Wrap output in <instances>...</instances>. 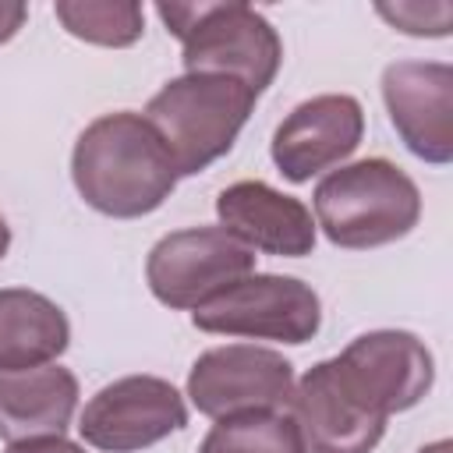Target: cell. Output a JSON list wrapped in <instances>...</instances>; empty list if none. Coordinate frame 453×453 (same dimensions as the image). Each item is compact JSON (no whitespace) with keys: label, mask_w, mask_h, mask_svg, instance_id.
<instances>
[{"label":"cell","mask_w":453,"mask_h":453,"mask_svg":"<svg viewBox=\"0 0 453 453\" xmlns=\"http://www.w3.org/2000/svg\"><path fill=\"white\" fill-rule=\"evenodd\" d=\"M365 138V110L347 92H326L297 103L273 134V163L290 184L343 163Z\"/></svg>","instance_id":"obj_11"},{"label":"cell","mask_w":453,"mask_h":453,"mask_svg":"<svg viewBox=\"0 0 453 453\" xmlns=\"http://www.w3.org/2000/svg\"><path fill=\"white\" fill-rule=\"evenodd\" d=\"M418 453H453V446H449V439H435V442H428V446H421Z\"/></svg>","instance_id":"obj_21"},{"label":"cell","mask_w":453,"mask_h":453,"mask_svg":"<svg viewBox=\"0 0 453 453\" xmlns=\"http://www.w3.org/2000/svg\"><path fill=\"white\" fill-rule=\"evenodd\" d=\"M7 453H85L78 442L64 439V435H42V439H21L11 442Z\"/></svg>","instance_id":"obj_19"},{"label":"cell","mask_w":453,"mask_h":453,"mask_svg":"<svg viewBox=\"0 0 453 453\" xmlns=\"http://www.w3.org/2000/svg\"><path fill=\"white\" fill-rule=\"evenodd\" d=\"M336 386L368 414L411 411L435 382L432 350L407 329H372L354 336L336 357H326Z\"/></svg>","instance_id":"obj_5"},{"label":"cell","mask_w":453,"mask_h":453,"mask_svg":"<svg viewBox=\"0 0 453 453\" xmlns=\"http://www.w3.org/2000/svg\"><path fill=\"white\" fill-rule=\"evenodd\" d=\"M255 99L258 96L230 74H180L149 99L142 117L166 145L177 177H191L234 149Z\"/></svg>","instance_id":"obj_4"},{"label":"cell","mask_w":453,"mask_h":453,"mask_svg":"<svg viewBox=\"0 0 453 453\" xmlns=\"http://www.w3.org/2000/svg\"><path fill=\"white\" fill-rule=\"evenodd\" d=\"M25 18H28V7H25V4H18V0H0V46L11 42V39L21 32Z\"/></svg>","instance_id":"obj_20"},{"label":"cell","mask_w":453,"mask_h":453,"mask_svg":"<svg viewBox=\"0 0 453 453\" xmlns=\"http://www.w3.org/2000/svg\"><path fill=\"white\" fill-rule=\"evenodd\" d=\"M57 21L81 42L124 50L145 32V11L134 0H57Z\"/></svg>","instance_id":"obj_17"},{"label":"cell","mask_w":453,"mask_h":453,"mask_svg":"<svg viewBox=\"0 0 453 453\" xmlns=\"http://www.w3.org/2000/svg\"><path fill=\"white\" fill-rule=\"evenodd\" d=\"M216 216L226 234H234L251 251L301 258L315 248V219L311 209L276 191L265 180H237L216 195Z\"/></svg>","instance_id":"obj_12"},{"label":"cell","mask_w":453,"mask_h":453,"mask_svg":"<svg viewBox=\"0 0 453 453\" xmlns=\"http://www.w3.org/2000/svg\"><path fill=\"white\" fill-rule=\"evenodd\" d=\"M71 180L85 205L113 219L156 212L177 188V166L142 113L92 120L71 152Z\"/></svg>","instance_id":"obj_1"},{"label":"cell","mask_w":453,"mask_h":453,"mask_svg":"<svg viewBox=\"0 0 453 453\" xmlns=\"http://www.w3.org/2000/svg\"><path fill=\"white\" fill-rule=\"evenodd\" d=\"M198 453H304L297 425L287 411H241L219 418Z\"/></svg>","instance_id":"obj_16"},{"label":"cell","mask_w":453,"mask_h":453,"mask_svg":"<svg viewBox=\"0 0 453 453\" xmlns=\"http://www.w3.org/2000/svg\"><path fill=\"white\" fill-rule=\"evenodd\" d=\"M195 329L216 336H251L308 343L322 326L319 294L297 276L251 273L191 311Z\"/></svg>","instance_id":"obj_6"},{"label":"cell","mask_w":453,"mask_h":453,"mask_svg":"<svg viewBox=\"0 0 453 453\" xmlns=\"http://www.w3.org/2000/svg\"><path fill=\"white\" fill-rule=\"evenodd\" d=\"M71 343V322L57 301L39 290H0V372L53 365Z\"/></svg>","instance_id":"obj_15"},{"label":"cell","mask_w":453,"mask_h":453,"mask_svg":"<svg viewBox=\"0 0 453 453\" xmlns=\"http://www.w3.org/2000/svg\"><path fill=\"white\" fill-rule=\"evenodd\" d=\"M188 425V403L159 375H124L103 386L81 411L78 432L103 453H138Z\"/></svg>","instance_id":"obj_8"},{"label":"cell","mask_w":453,"mask_h":453,"mask_svg":"<svg viewBox=\"0 0 453 453\" xmlns=\"http://www.w3.org/2000/svg\"><path fill=\"white\" fill-rule=\"evenodd\" d=\"M382 99L400 142L425 163L453 159V67L442 60H396L382 71Z\"/></svg>","instance_id":"obj_10"},{"label":"cell","mask_w":453,"mask_h":453,"mask_svg":"<svg viewBox=\"0 0 453 453\" xmlns=\"http://www.w3.org/2000/svg\"><path fill=\"white\" fill-rule=\"evenodd\" d=\"M315 226L350 251L382 248L407 237L421 219L418 184L389 159L372 156L329 170L311 195Z\"/></svg>","instance_id":"obj_2"},{"label":"cell","mask_w":453,"mask_h":453,"mask_svg":"<svg viewBox=\"0 0 453 453\" xmlns=\"http://www.w3.org/2000/svg\"><path fill=\"white\" fill-rule=\"evenodd\" d=\"M78 407V379L64 365L0 372V439L64 435Z\"/></svg>","instance_id":"obj_14"},{"label":"cell","mask_w":453,"mask_h":453,"mask_svg":"<svg viewBox=\"0 0 453 453\" xmlns=\"http://www.w3.org/2000/svg\"><path fill=\"white\" fill-rule=\"evenodd\" d=\"M156 14L180 39L184 74H230L262 96L283 64L276 28L248 4H156Z\"/></svg>","instance_id":"obj_3"},{"label":"cell","mask_w":453,"mask_h":453,"mask_svg":"<svg viewBox=\"0 0 453 453\" xmlns=\"http://www.w3.org/2000/svg\"><path fill=\"white\" fill-rule=\"evenodd\" d=\"M255 273V251L223 226H188L159 237L145 258V280L159 304L198 308Z\"/></svg>","instance_id":"obj_7"},{"label":"cell","mask_w":453,"mask_h":453,"mask_svg":"<svg viewBox=\"0 0 453 453\" xmlns=\"http://www.w3.org/2000/svg\"><path fill=\"white\" fill-rule=\"evenodd\" d=\"M287 407L304 453H372L386 435V421L361 411L336 386L329 361L311 365L294 382Z\"/></svg>","instance_id":"obj_13"},{"label":"cell","mask_w":453,"mask_h":453,"mask_svg":"<svg viewBox=\"0 0 453 453\" xmlns=\"http://www.w3.org/2000/svg\"><path fill=\"white\" fill-rule=\"evenodd\" d=\"M294 389V365L269 347L226 343L198 354L188 372V400L219 421L241 411H280Z\"/></svg>","instance_id":"obj_9"},{"label":"cell","mask_w":453,"mask_h":453,"mask_svg":"<svg viewBox=\"0 0 453 453\" xmlns=\"http://www.w3.org/2000/svg\"><path fill=\"white\" fill-rule=\"evenodd\" d=\"M375 14L386 18L393 28L407 32V35H428V39H442L453 28V7L449 4H375Z\"/></svg>","instance_id":"obj_18"},{"label":"cell","mask_w":453,"mask_h":453,"mask_svg":"<svg viewBox=\"0 0 453 453\" xmlns=\"http://www.w3.org/2000/svg\"><path fill=\"white\" fill-rule=\"evenodd\" d=\"M7 248H11V226H7V219L0 216V258L7 255Z\"/></svg>","instance_id":"obj_22"}]
</instances>
